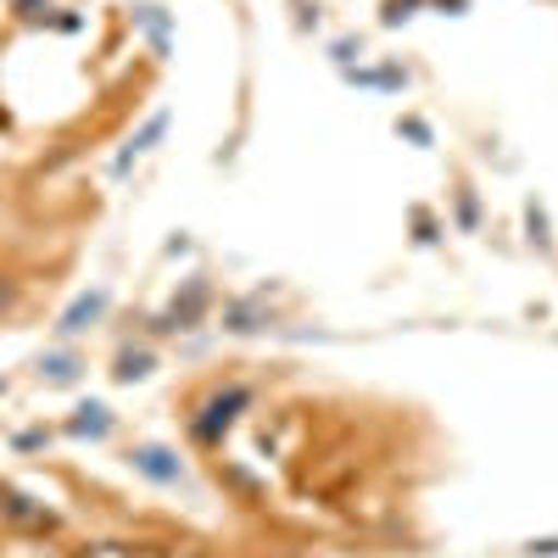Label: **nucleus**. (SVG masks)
<instances>
[{"instance_id":"nucleus-3","label":"nucleus","mask_w":558,"mask_h":558,"mask_svg":"<svg viewBox=\"0 0 558 558\" xmlns=\"http://www.w3.org/2000/svg\"><path fill=\"white\" fill-rule=\"evenodd\" d=\"M134 470H140V475H151V481H162V486H179V481H184L179 458L162 452V447H140V452H134Z\"/></svg>"},{"instance_id":"nucleus-12","label":"nucleus","mask_w":558,"mask_h":558,"mask_svg":"<svg viewBox=\"0 0 558 558\" xmlns=\"http://www.w3.org/2000/svg\"><path fill=\"white\" fill-rule=\"evenodd\" d=\"M12 302H17V286H12V279H7V274H0V313H7Z\"/></svg>"},{"instance_id":"nucleus-4","label":"nucleus","mask_w":558,"mask_h":558,"mask_svg":"<svg viewBox=\"0 0 558 558\" xmlns=\"http://www.w3.org/2000/svg\"><path fill=\"white\" fill-rule=\"evenodd\" d=\"M101 313H107V291H89V296H78V302L62 313L57 330H62V336H78V330H89V324H96Z\"/></svg>"},{"instance_id":"nucleus-7","label":"nucleus","mask_w":558,"mask_h":558,"mask_svg":"<svg viewBox=\"0 0 558 558\" xmlns=\"http://www.w3.org/2000/svg\"><path fill=\"white\" fill-rule=\"evenodd\" d=\"M162 129H168V112H157V118H151L146 129H140V134L129 140V146L118 151V162H112V173H129V162H134L140 151H151V140H162Z\"/></svg>"},{"instance_id":"nucleus-2","label":"nucleus","mask_w":558,"mask_h":558,"mask_svg":"<svg viewBox=\"0 0 558 558\" xmlns=\"http://www.w3.org/2000/svg\"><path fill=\"white\" fill-rule=\"evenodd\" d=\"M0 514H7L12 525H23V531H57L51 508L34 502V497H23V492H0Z\"/></svg>"},{"instance_id":"nucleus-1","label":"nucleus","mask_w":558,"mask_h":558,"mask_svg":"<svg viewBox=\"0 0 558 558\" xmlns=\"http://www.w3.org/2000/svg\"><path fill=\"white\" fill-rule=\"evenodd\" d=\"M246 397H252L246 386H229V391H218V397L202 408V418L191 425V430H196V441H218V430H229V418H235V413L246 408Z\"/></svg>"},{"instance_id":"nucleus-11","label":"nucleus","mask_w":558,"mask_h":558,"mask_svg":"<svg viewBox=\"0 0 558 558\" xmlns=\"http://www.w3.org/2000/svg\"><path fill=\"white\" fill-rule=\"evenodd\" d=\"M12 7H17V17L39 23V17H45V7H51V0H12Z\"/></svg>"},{"instance_id":"nucleus-6","label":"nucleus","mask_w":558,"mask_h":558,"mask_svg":"<svg viewBox=\"0 0 558 558\" xmlns=\"http://www.w3.org/2000/svg\"><path fill=\"white\" fill-rule=\"evenodd\" d=\"M202 307H207V286L196 279V286L184 291V302H173V307H168V318L157 324V330H191V324L202 318Z\"/></svg>"},{"instance_id":"nucleus-9","label":"nucleus","mask_w":558,"mask_h":558,"mask_svg":"<svg viewBox=\"0 0 558 558\" xmlns=\"http://www.w3.org/2000/svg\"><path fill=\"white\" fill-rule=\"evenodd\" d=\"M39 375L51 380V386H68V380H78V357H45Z\"/></svg>"},{"instance_id":"nucleus-5","label":"nucleus","mask_w":558,"mask_h":558,"mask_svg":"<svg viewBox=\"0 0 558 558\" xmlns=\"http://www.w3.org/2000/svg\"><path fill=\"white\" fill-rule=\"evenodd\" d=\"M78 558H168L162 542H89Z\"/></svg>"},{"instance_id":"nucleus-10","label":"nucleus","mask_w":558,"mask_h":558,"mask_svg":"<svg viewBox=\"0 0 558 558\" xmlns=\"http://www.w3.org/2000/svg\"><path fill=\"white\" fill-rule=\"evenodd\" d=\"M140 375H151V357L146 352H123L118 357V380H140Z\"/></svg>"},{"instance_id":"nucleus-8","label":"nucleus","mask_w":558,"mask_h":558,"mask_svg":"<svg viewBox=\"0 0 558 558\" xmlns=\"http://www.w3.org/2000/svg\"><path fill=\"white\" fill-rule=\"evenodd\" d=\"M68 430H73V436H107V430H112V418H107L101 402H89V408H78V418H73Z\"/></svg>"}]
</instances>
